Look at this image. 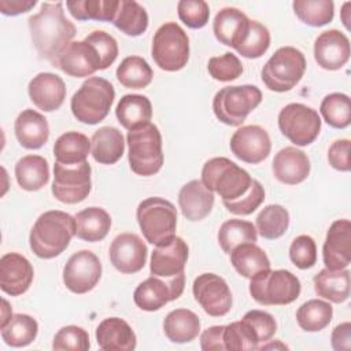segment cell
Instances as JSON below:
<instances>
[{"label": "cell", "mask_w": 351, "mask_h": 351, "mask_svg": "<svg viewBox=\"0 0 351 351\" xmlns=\"http://www.w3.org/2000/svg\"><path fill=\"white\" fill-rule=\"evenodd\" d=\"M229 255L234 270L245 278L251 280L256 274L270 269V261L266 252L255 243L237 245Z\"/></svg>", "instance_id": "cell-35"}, {"label": "cell", "mask_w": 351, "mask_h": 351, "mask_svg": "<svg viewBox=\"0 0 351 351\" xmlns=\"http://www.w3.org/2000/svg\"><path fill=\"white\" fill-rule=\"evenodd\" d=\"M52 64L64 74L75 78L89 77L97 70H103L96 48L85 40L71 41Z\"/></svg>", "instance_id": "cell-16"}, {"label": "cell", "mask_w": 351, "mask_h": 351, "mask_svg": "<svg viewBox=\"0 0 351 351\" xmlns=\"http://www.w3.org/2000/svg\"><path fill=\"white\" fill-rule=\"evenodd\" d=\"M214 192L207 189L200 180L186 182L178 193V206L182 215L189 221H202L214 207Z\"/></svg>", "instance_id": "cell-25"}, {"label": "cell", "mask_w": 351, "mask_h": 351, "mask_svg": "<svg viewBox=\"0 0 351 351\" xmlns=\"http://www.w3.org/2000/svg\"><path fill=\"white\" fill-rule=\"evenodd\" d=\"M14 132L18 143L27 149L41 148L49 137L47 118L36 110L26 108L15 119Z\"/></svg>", "instance_id": "cell-27"}, {"label": "cell", "mask_w": 351, "mask_h": 351, "mask_svg": "<svg viewBox=\"0 0 351 351\" xmlns=\"http://www.w3.org/2000/svg\"><path fill=\"white\" fill-rule=\"evenodd\" d=\"M151 55L165 71H178L189 60V37L176 22L163 23L154 34Z\"/></svg>", "instance_id": "cell-10"}, {"label": "cell", "mask_w": 351, "mask_h": 351, "mask_svg": "<svg viewBox=\"0 0 351 351\" xmlns=\"http://www.w3.org/2000/svg\"><path fill=\"white\" fill-rule=\"evenodd\" d=\"M258 240L256 228L250 221L228 219L218 230V243L225 254H230L237 245L245 243H255Z\"/></svg>", "instance_id": "cell-39"}, {"label": "cell", "mask_w": 351, "mask_h": 351, "mask_svg": "<svg viewBox=\"0 0 351 351\" xmlns=\"http://www.w3.org/2000/svg\"><path fill=\"white\" fill-rule=\"evenodd\" d=\"M114 99L115 90L110 81L101 77H89L73 95L70 108L77 121L96 125L108 115Z\"/></svg>", "instance_id": "cell-3"}, {"label": "cell", "mask_w": 351, "mask_h": 351, "mask_svg": "<svg viewBox=\"0 0 351 351\" xmlns=\"http://www.w3.org/2000/svg\"><path fill=\"white\" fill-rule=\"evenodd\" d=\"M178 18L191 29H202L210 18L208 4L203 0H181L177 4Z\"/></svg>", "instance_id": "cell-52"}, {"label": "cell", "mask_w": 351, "mask_h": 351, "mask_svg": "<svg viewBox=\"0 0 351 351\" xmlns=\"http://www.w3.org/2000/svg\"><path fill=\"white\" fill-rule=\"evenodd\" d=\"M243 319H245L252 326L261 343L270 341V339L274 336L277 330L274 317L263 310H250L244 314Z\"/></svg>", "instance_id": "cell-54"}, {"label": "cell", "mask_w": 351, "mask_h": 351, "mask_svg": "<svg viewBox=\"0 0 351 351\" xmlns=\"http://www.w3.org/2000/svg\"><path fill=\"white\" fill-rule=\"evenodd\" d=\"M90 152V140L80 132L70 130L60 134L53 144V155L58 163L78 165L86 160Z\"/></svg>", "instance_id": "cell-36"}, {"label": "cell", "mask_w": 351, "mask_h": 351, "mask_svg": "<svg viewBox=\"0 0 351 351\" xmlns=\"http://www.w3.org/2000/svg\"><path fill=\"white\" fill-rule=\"evenodd\" d=\"M350 7H351V3L347 1V3L343 4V8H341V22L346 26V29H350V18H348V15H350L348 8Z\"/></svg>", "instance_id": "cell-60"}, {"label": "cell", "mask_w": 351, "mask_h": 351, "mask_svg": "<svg viewBox=\"0 0 351 351\" xmlns=\"http://www.w3.org/2000/svg\"><path fill=\"white\" fill-rule=\"evenodd\" d=\"M262 101V92L255 85H232L219 89L213 99V111L225 125L240 126Z\"/></svg>", "instance_id": "cell-9"}, {"label": "cell", "mask_w": 351, "mask_h": 351, "mask_svg": "<svg viewBox=\"0 0 351 351\" xmlns=\"http://www.w3.org/2000/svg\"><path fill=\"white\" fill-rule=\"evenodd\" d=\"M73 236H75L74 217L60 210H49L36 219L30 230V250L41 259H52L69 247Z\"/></svg>", "instance_id": "cell-2"}, {"label": "cell", "mask_w": 351, "mask_h": 351, "mask_svg": "<svg viewBox=\"0 0 351 351\" xmlns=\"http://www.w3.org/2000/svg\"><path fill=\"white\" fill-rule=\"evenodd\" d=\"M90 165L88 160L78 165H53L52 195L66 204H75L85 200L90 192Z\"/></svg>", "instance_id": "cell-12"}, {"label": "cell", "mask_w": 351, "mask_h": 351, "mask_svg": "<svg viewBox=\"0 0 351 351\" xmlns=\"http://www.w3.org/2000/svg\"><path fill=\"white\" fill-rule=\"evenodd\" d=\"M75 236L88 243L101 241L110 232L111 217L101 207H88L74 215Z\"/></svg>", "instance_id": "cell-30"}, {"label": "cell", "mask_w": 351, "mask_h": 351, "mask_svg": "<svg viewBox=\"0 0 351 351\" xmlns=\"http://www.w3.org/2000/svg\"><path fill=\"white\" fill-rule=\"evenodd\" d=\"M232 154L251 165L265 160L271 149V141L269 133L259 125H247L239 128L230 138Z\"/></svg>", "instance_id": "cell-17"}, {"label": "cell", "mask_w": 351, "mask_h": 351, "mask_svg": "<svg viewBox=\"0 0 351 351\" xmlns=\"http://www.w3.org/2000/svg\"><path fill=\"white\" fill-rule=\"evenodd\" d=\"M101 277V263L89 250H81L73 254L63 267V282L74 293H86L92 291Z\"/></svg>", "instance_id": "cell-14"}, {"label": "cell", "mask_w": 351, "mask_h": 351, "mask_svg": "<svg viewBox=\"0 0 351 351\" xmlns=\"http://www.w3.org/2000/svg\"><path fill=\"white\" fill-rule=\"evenodd\" d=\"M90 347L88 332L77 325H67L60 328L52 341L55 351H86Z\"/></svg>", "instance_id": "cell-48"}, {"label": "cell", "mask_w": 351, "mask_h": 351, "mask_svg": "<svg viewBox=\"0 0 351 351\" xmlns=\"http://www.w3.org/2000/svg\"><path fill=\"white\" fill-rule=\"evenodd\" d=\"M223 330L225 325H215L207 328L200 335V347L204 351H222L225 348L223 343Z\"/></svg>", "instance_id": "cell-56"}, {"label": "cell", "mask_w": 351, "mask_h": 351, "mask_svg": "<svg viewBox=\"0 0 351 351\" xmlns=\"http://www.w3.org/2000/svg\"><path fill=\"white\" fill-rule=\"evenodd\" d=\"M34 270L32 263L18 252H8L0 259V288L11 296L25 293L32 285Z\"/></svg>", "instance_id": "cell-22"}, {"label": "cell", "mask_w": 351, "mask_h": 351, "mask_svg": "<svg viewBox=\"0 0 351 351\" xmlns=\"http://www.w3.org/2000/svg\"><path fill=\"white\" fill-rule=\"evenodd\" d=\"M319 112L325 122L335 129H346L351 123V103L346 93H329L319 106Z\"/></svg>", "instance_id": "cell-45"}, {"label": "cell", "mask_w": 351, "mask_h": 351, "mask_svg": "<svg viewBox=\"0 0 351 351\" xmlns=\"http://www.w3.org/2000/svg\"><path fill=\"white\" fill-rule=\"evenodd\" d=\"M33 45L41 59L51 63L75 37V26L64 16L63 3H43L37 14L27 19Z\"/></svg>", "instance_id": "cell-1"}, {"label": "cell", "mask_w": 351, "mask_h": 351, "mask_svg": "<svg viewBox=\"0 0 351 351\" xmlns=\"http://www.w3.org/2000/svg\"><path fill=\"white\" fill-rule=\"evenodd\" d=\"M147 254L145 243L134 233H121L110 245V261L123 274L140 271L147 262Z\"/></svg>", "instance_id": "cell-18"}, {"label": "cell", "mask_w": 351, "mask_h": 351, "mask_svg": "<svg viewBox=\"0 0 351 351\" xmlns=\"http://www.w3.org/2000/svg\"><path fill=\"white\" fill-rule=\"evenodd\" d=\"M225 348L229 351H244V350H259V337L252 326L245 321H234L225 325L223 330Z\"/></svg>", "instance_id": "cell-46"}, {"label": "cell", "mask_w": 351, "mask_h": 351, "mask_svg": "<svg viewBox=\"0 0 351 351\" xmlns=\"http://www.w3.org/2000/svg\"><path fill=\"white\" fill-rule=\"evenodd\" d=\"M289 259L302 270L313 267L317 262V245L314 239L308 234L295 237L289 247Z\"/></svg>", "instance_id": "cell-51"}, {"label": "cell", "mask_w": 351, "mask_h": 351, "mask_svg": "<svg viewBox=\"0 0 351 351\" xmlns=\"http://www.w3.org/2000/svg\"><path fill=\"white\" fill-rule=\"evenodd\" d=\"M289 226V213L280 204H269L256 217V232L267 240L281 237Z\"/></svg>", "instance_id": "cell-43"}, {"label": "cell", "mask_w": 351, "mask_h": 351, "mask_svg": "<svg viewBox=\"0 0 351 351\" xmlns=\"http://www.w3.org/2000/svg\"><path fill=\"white\" fill-rule=\"evenodd\" d=\"M195 300L211 317H223L232 308V292L226 281L214 273L197 276L192 285Z\"/></svg>", "instance_id": "cell-15"}, {"label": "cell", "mask_w": 351, "mask_h": 351, "mask_svg": "<svg viewBox=\"0 0 351 351\" xmlns=\"http://www.w3.org/2000/svg\"><path fill=\"white\" fill-rule=\"evenodd\" d=\"M115 115L125 129L133 130L149 123L152 118V104L144 95H125L117 104Z\"/></svg>", "instance_id": "cell-31"}, {"label": "cell", "mask_w": 351, "mask_h": 351, "mask_svg": "<svg viewBox=\"0 0 351 351\" xmlns=\"http://www.w3.org/2000/svg\"><path fill=\"white\" fill-rule=\"evenodd\" d=\"M314 291L318 296L332 302L343 303L350 296V271L347 269H322L313 278Z\"/></svg>", "instance_id": "cell-32"}, {"label": "cell", "mask_w": 351, "mask_h": 351, "mask_svg": "<svg viewBox=\"0 0 351 351\" xmlns=\"http://www.w3.org/2000/svg\"><path fill=\"white\" fill-rule=\"evenodd\" d=\"M350 40L337 30L322 32L314 41V59L325 70H339L350 59Z\"/></svg>", "instance_id": "cell-21"}, {"label": "cell", "mask_w": 351, "mask_h": 351, "mask_svg": "<svg viewBox=\"0 0 351 351\" xmlns=\"http://www.w3.org/2000/svg\"><path fill=\"white\" fill-rule=\"evenodd\" d=\"M112 23L122 33L137 37L148 27V14L145 8L134 0H119V7Z\"/></svg>", "instance_id": "cell-38"}, {"label": "cell", "mask_w": 351, "mask_h": 351, "mask_svg": "<svg viewBox=\"0 0 351 351\" xmlns=\"http://www.w3.org/2000/svg\"><path fill=\"white\" fill-rule=\"evenodd\" d=\"M125 152V140L122 133L114 126L97 129L90 138V154L97 163L114 165Z\"/></svg>", "instance_id": "cell-29"}, {"label": "cell", "mask_w": 351, "mask_h": 351, "mask_svg": "<svg viewBox=\"0 0 351 351\" xmlns=\"http://www.w3.org/2000/svg\"><path fill=\"white\" fill-rule=\"evenodd\" d=\"M163 330L173 343H189L200 332V319L192 310L176 308L166 315Z\"/></svg>", "instance_id": "cell-33"}, {"label": "cell", "mask_w": 351, "mask_h": 351, "mask_svg": "<svg viewBox=\"0 0 351 351\" xmlns=\"http://www.w3.org/2000/svg\"><path fill=\"white\" fill-rule=\"evenodd\" d=\"M270 47V33L269 29L259 23L258 21H251L248 25V30L244 34L241 43L236 48L237 53L247 59H258L261 58Z\"/></svg>", "instance_id": "cell-47"}, {"label": "cell", "mask_w": 351, "mask_h": 351, "mask_svg": "<svg viewBox=\"0 0 351 351\" xmlns=\"http://www.w3.org/2000/svg\"><path fill=\"white\" fill-rule=\"evenodd\" d=\"M274 177L287 185L303 182L310 174V160L307 155L296 147L280 149L271 163Z\"/></svg>", "instance_id": "cell-24"}, {"label": "cell", "mask_w": 351, "mask_h": 351, "mask_svg": "<svg viewBox=\"0 0 351 351\" xmlns=\"http://www.w3.org/2000/svg\"><path fill=\"white\" fill-rule=\"evenodd\" d=\"M126 140L129 147L128 160L133 173L149 177L162 169V136L156 125L149 122L137 129L129 130Z\"/></svg>", "instance_id": "cell-4"}, {"label": "cell", "mask_w": 351, "mask_h": 351, "mask_svg": "<svg viewBox=\"0 0 351 351\" xmlns=\"http://www.w3.org/2000/svg\"><path fill=\"white\" fill-rule=\"evenodd\" d=\"M302 291L299 278L289 270H265L251 278L250 293L263 306H285L295 302Z\"/></svg>", "instance_id": "cell-6"}, {"label": "cell", "mask_w": 351, "mask_h": 351, "mask_svg": "<svg viewBox=\"0 0 351 351\" xmlns=\"http://www.w3.org/2000/svg\"><path fill=\"white\" fill-rule=\"evenodd\" d=\"M96 340L104 351H132L137 344L132 326L118 317L106 318L99 324L96 328Z\"/></svg>", "instance_id": "cell-26"}, {"label": "cell", "mask_w": 351, "mask_h": 351, "mask_svg": "<svg viewBox=\"0 0 351 351\" xmlns=\"http://www.w3.org/2000/svg\"><path fill=\"white\" fill-rule=\"evenodd\" d=\"M250 19L239 8L225 7L214 18L213 32L215 38L232 48H237L248 30Z\"/></svg>", "instance_id": "cell-28"}, {"label": "cell", "mask_w": 351, "mask_h": 351, "mask_svg": "<svg viewBox=\"0 0 351 351\" xmlns=\"http://www.w3.org/2000/svg\"><path fill=\"white\" fill-rule=\"evenodd\" d=\"M200 181L207 189L217 192L222 200H234L248 191L252 178L230 159L218 156L203 165Z\"/></svg>", "instance_id": "cell-5"}, {"label": "cell", "mask_w": 351, "mask_h": 351, "mask_svg": "<svg viewBox=\"0 0 351 351\" xmlns=\"http://www.w3.org/2000/svg\"><path fill=\"white\" fill-rule=\"evenodd\" d=\"M265 200V189L262 184L252 178L248 191L234 200H222L226 210L234 215H250L252 214Z\"/></svg>", "instance_id": "cell-49"}, {"label": "cell", "mask_w": 351, "mask_h": 351, "mask_svg": "<svg viewBox=\"0 0 351 351\" xmlns=\"http://www.w3.org/2000/svg\"><path fill=\"white\" fill-rule=\"evenodd\" d=\"M66 7L77 21H106L112 22L119 0H73L66 1Z\"/></svg>", "instance_id": "cell-37"}, {"label": "cell", "mask_w": 351, "mask_h": 351, "mask_svg": "<svg viewBox=\"0 0 351 351\" xmlns=\"http://www.w3.org/2000/svg\"><path fill=\"white\" fill-rule=\"evenodd\" d=\"M332 348L336 351H348L351 350V324L343 322L337 325L330 335Z\"/></svg>", "instance_id": "cell-57"}, {"label": "cell", "mask_w": 351, "mask_h": 351, "mask_svg": "<svg viewBox=\"0 0 351 351\" xmlns=\"http://www.w3.org/2000/svg\"><path fill=\"white\" fill-rule=\"evenodd\" d=\"M333 317V307L321 299L304 302L296 311V321L306 332H319L325 329Z\"/></svg>", "instance_id": "cell-40"}, {"label": "cell", "mask_w": 351, "mask_h": 351, "mask_svg": "<svg viewBox=\"0 0 351 351\" xmlns=\"http://www.w3.org/2000/svg\"><path fill=\"white\" fill-rule=\"evenodd\" d=\"M136 217L143 236L151 244L158 245L176 236L177 210L163 197L144 199L137 207Z\"/></svg>", "instance_id": "cell-8"}, {"label": "cell", "mask_w": 351, "mask_h": 351, "mask_svg": "<svg viewBox=\"0 0 351 351\" xmlns=\"http://www.w3.org/2000/svg\"><path fill=\"white\" fill-rule=\"evenodd\" d=\"M154 71L141 56L125 58L117 69V78L125 88L143 89L152 81Z\"/></svg>", "instance_id": "cell-41"}, {"label": "cell", "mask_w": 351, "mask_h": 351, "mask_svg": "<svg viewBox=\"0 0 351 351\" xmlns=\"http://www.w3.org/2000/svg\"><path fill=\"white\" fill-rule=\"evenodd\" d=\"M207 70L214 80L229 82L243 74V64L234 53L225 52L221 56L210 58L207 63Z\"/></svg>", "instance_id": "cell-50"}, {"label": "cell", "mask_w": 351, "mask_h": 351, "mask_svg": "<svg viewBox=\"0 0 351 351\" xmlns=\"http://www.w3.org/2000/svg\"><path fill=\"white\" fill-rule=\"evenodd\" d=\"M292 8L303 23L314 27L328 25L335 15V4L330 0H295Z\"/></svg>", "instance_id": "cell-44"}, {"label": "cell", "mask_w": 351, "mask_h": 351, "mask_svg": "<svg viewBox=\"0 0 351 351\" xmlns=\"http://www.w3.org/2000/svg\"><path fill=\"white\" fill-rule=\"evenodd\" d=\"M306 71V58L295 47L278 48L265 63L261 78L273 92H288L302 80Z\"/></svg>", "instance_id": "cell-7"}, {"label": "cell", "mask_w": 351, "mask_h": 351, "mask_svg": "<svg viewBox=\"0 0 351 351\" xmlns=\"http://www.w3.org/2000/svg\"><path fill=\"white\" fill-rule=\"evenodd\" d=\"M185 287V274L173 277L152 276L144 280L134 289L133 300L144 311H158L171 300L178 299Z\"/></svg>", "instance_id": "cell-13"}, {"label": "cell", "mask_w": 351, "mask_h": 351, "mask_svg": "<svg viewBox=\"0 0 351 351\" xmlns=\"http://www.w3.org/2000/svg\"><path fill=\"white\" fill-rule=\"evenodd\" d=\"M38 333L37 321L29 314H14L10 322L1 328V339L10 347H26Z\"/></svg>", "instance_id": "cell-42"}, {"label": "cell", "mask_w": 351, "mask_h": 351, "mask_svg": "<svg viewBox=\"0 0 351 351\" xmlns=\"http://www.w3.org/2000/svg\"><path fill=\"white\" fill-rule=\"evenodd\" d=\"M15 178L18 185L29 192L40 191L49 181V166L40 155H26L15 165Z\"/></svg>", "instance_id": "cell-34"}, {"label": "cell", "mask_w": 351, "mask_h": 351, "mask_svg": "<svg viewBox=\"0 0 351 351\" xmlns=\"http://www.w3.org/2000/svg\"><path fill=\"white\" fill-rule=\"evenodd\" d=\"M188 252L186 243L178 236H173L167 241L158 244L151 255V274L158 277H173L184 273Z\"/></svg>", "instance_id": "cell-19"}, {"label": "cell", "mask_w": 351, "mask_h": 351, "mask_svg": "<svg viewBox=\"0 0 351 351\" xmlns=\"http://www.w3.org/2000/svg\"><path fill=\"white\" fill-rule=\"evenodd\" d=\"M36 4V0H0V11L4 15L14 16L30 11Z\"/></svg>", "instance_id": "cell-58"}, {"label": "cell", "mask_w": 351, "mask_h": 351, "mask_svg": "<svg viewBox=\"0 0 351 351\" xmlns=\"http://www.w3.org/2000/svg\"><path fill=\"white\" fill-rule=\"evenodd\" d=\"M322 258L326 269H347L351 262V222L350 219H336L328 233L322 247Z\"/></svg>", "instance_id": "cell-20"}, {"label": "cell", "mask_w": 351, "mask_h": 351, "mask_svg": "<svg viewBox=\"0 0 351 351\" xmlns=\"http://www.w3.org/2000/svg\"><path fill=\"white\" fill-rule=\"evenodd\" d=\"M277 121L281 133L299 147L311 144L321 130L318 112L302 103H289L282 107Z\"/></svg>", "instance_id": "cell-11"}, {"label": "cell", "mask_w": 351, "mask_h": 351, "mask_svg": "<svg viewBox=\"0 0 351 351\" xmlns=\"http://www.w3.org/2000/svg\"><path fill=\"white\" fill-rule=\"evenodd\" d=\"M1 303H3V307H1V326L0 328L5 326L10 322V319L12 318V311H11L8 302L5 299H3Z\"/></svg>", "instance_id": "cell-59"}, {"label": "cell", "mask_w": 351, "mask_h": 351, "mask_svg": "<svg viewBox=\"0 0 351 351\" xmlns=\"http://www.w3.org/2000/svg\"><path fill=\"white\" fill-rule=\"evenodd\" d=\"M27 92L33 104L45 112L59 110L66 99V85L53 73H38L29 82Z\"/></svg>", "instance_id": "cell-23"}, {"label": "cell", "mask_w": 351, "mask_h": 351, "mask_svg": "<svg viewBox=\"0 0 351 351\" xmlns=\"http://www.w3.org/2000/svg\"><path fill=\"white\" fill-rule=\"evenodd\" d=\"M84 40L96 48V51L101 59L103 70H106L115 62V59L118 56V44H117V40L111 34H108L103 30H95L90 34H88Z\"/></svg>", "instance_id": "cell-53"}, {"label": "cell", "mask_w": 351, "mask_h": 351, "mask_svg": "<svg viewBox=\"0 0 351 351\" xmlns=\"http://www.w3.org/2000/svg\"><path fill=\"white\" fill-rule=\"evenodd\" d=\"M350 140L340 138L332 143L328 149L329 165L339 171H350Z\"/></svg>", "instance_id": "cell-55"}]
</instances>
